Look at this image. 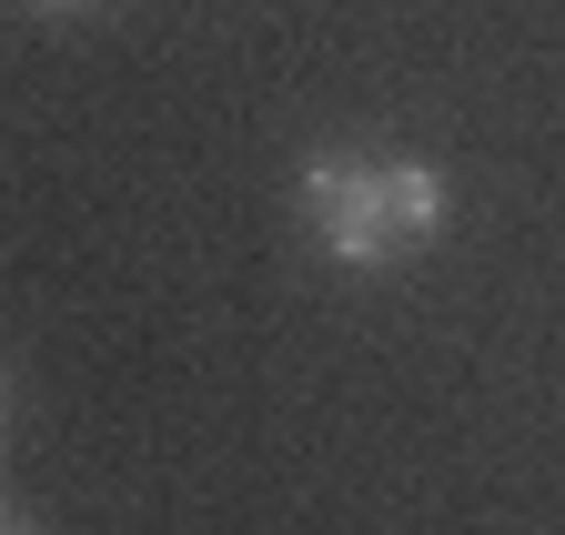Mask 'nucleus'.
<instances>
[{"label":"nucleus","mask_w":565,"mask_h":535,"mask_svg":"<svg viewBox=\"0 0 565 535\" xmlns=\"http://www.w3.org/2000/svg\"><path fill=\"white\" fill-rule=\"evenodd\" d=\"M41 11H92V0H41Z\"/></svg>","instance_id":"obj_3"},{"label":"nucleus","mask_w":565,"mask_h":535,"mask_svg":"<svg viewBox=\"0 0 565 535\" xmlns=\"http://www.w3.org/2000/svg\"><path fill=\"white\" fill-rule=\"evenodd\" d=\"M0 405H11V384H0Z\"/></svg>","instance_id":"obj_4"},{"label":"nucleus","mask_w":565,"mask_h":535,"mask_svg":"<svg viewBox=\"0 0 565 535\" xmlns=\"http://www.w3.org/2000/svg\"><path fill=\"white\" fill-rule=\"evenodd\" d=\"M294 203L313 223V243L343 263V274H384V263H414L445 243L455 192L424 152H364V142H333L303 162Z\"/></svg>","instance_id":"obj_1"},{"label":"nucleus","mask_w":565,"mask_h":535,"mask_svg":"<svg viewBox=\"0 0 565 535\" xmlns=\"http://www.w3.org/2000/svg\"><path fill=\"white\" fill-rule=\"evenodd\" d=\"M0 535H41V515H31L21 495H0Z\"/></svg>","instance_id":"obj_2"}]
</instances>
